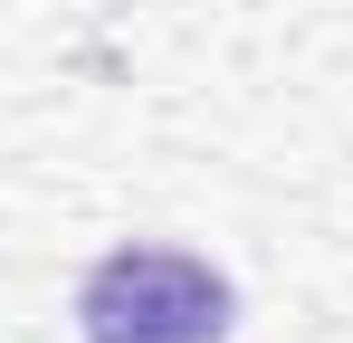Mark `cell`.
<instances>
[{"label": "cell", "instance_id": "6da1fadb", "mask_svg": "<svg viewBox=\"0 0 353 343\" xmlns=\"http://www.w3.org/2000/svg\"><path fill=\"white\" fill-rule=\"evenodd\" d=\"M86 343H220L230 334V277L191 248H115L77 286Z\"/></svg>", "mask_w": 353, "mask_h": 343}]
</instances>
